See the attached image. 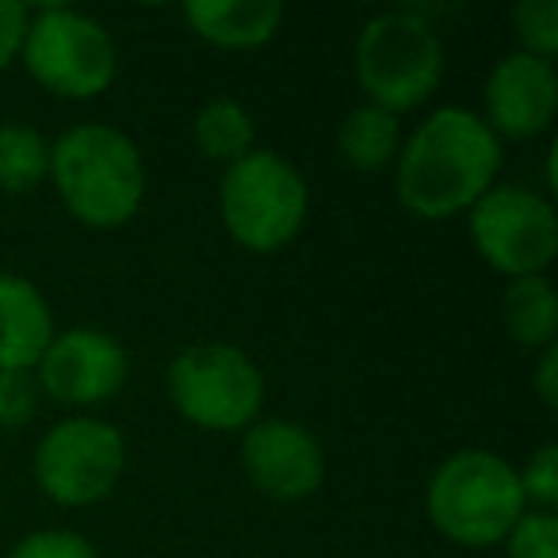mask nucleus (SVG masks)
<instances>
[{
	"label": "nucleus",
	"instance_id": "obj_16",
	"mask_svg": "<svg viewBox=\"0 0 558 558\" xmlns=\"http://www.w3.org/2000/svg\"><path fill=\"white\" fill-rule=\"evenodd\" d=\"M402 142V119L372 104H360L356 111L344 116L337 131V154L356 172H383L398 161Z\"/></svg>",
	"mask_w": 558,
	"mask_h": 558
},
{
	"label": "nucleus",
	"instance_id": "obj_23",
	"mask_svg": "<svg viewBox=\"0 0 558 558\" xmlns=\"http://www.w3.org/2000/svg\"><path fill=\"white\" fill-rule=\"evenodd\" d=\"M39 413L35 372H0V428H24Z\"/></svg>",
	"mask_w": 558,
	"mask_h": 558
},
{
	"label": "nucleus",
	"instance_id": "obj_17",
	"mask_svg": "<svg viewBox=\"0 0 558 558\" xmlns=\"http://www.w3.org/2000/svg\"><path fill=\"white\" fill-rule=\"evenodd\" d=\"M192 138L207 161L233 165L248 149H256V123L245 104L230 100V96H218V100H207L199 108V116L192 123Z\"/></svg>",
	"mask_w": 558,
	"mask_h": 558
},
{
	"label": "nucleus",
	"instance_id": "obj_5",
	"mask_svg": "<svg viewBox=\"0 0 558 558\" xmlns=\"http://www.w3.org/2000/svg\"><path fill=\"white\" fill-rule=\"evenodd\" d=\"M222 226L248 253H279L303 233L311 215L306 177L276 149H248L241 161L226 165L218 184Z\"/></svg>",
	"mask_w": 558,
	"mask_h": 558
},
{
	"label": "nucleus",
	"instance_id": "obj_18",
	"mask_svg": "<svg viewBox=\"0 0 558 558\" xmlns=\"http://www.w3.org/2000/svg\"><path fill=\"white\" fill-rule=\"evenodd\" d=\"M50 142L27 123H0V192L27 195L47 180Z\"/></svg>",
	"mask_w": 558,
	"mask_h": 558
},
{
	"label": "nucleus",
	"instance_id": "obj_2",
	"mask_svg": "<svg viewBox=\"0 0 558 558\" xmlns=\"http://www.w3.org/2000/svg\"><path fill=\"white\" fill-rule=\"evenodd\" d=\"M47 177L62 207L88 230H119L146 199V161L138 142L111 123L70 126L50 146Z\"/></svg>",
	"mask_w": 558,
	"mask_h": 558
},
{
	"label": "nucleus",
	"instance_id": "obj_11",
	"mask_svg": "<svg viewBox=\"0 0 558 558\" xmlns=\"http://www.w3.org/2000/svg\"><path fill=\"white\" fill-rule=\"evenodd\" d=\"M245 478L271 501H306L326 482V448L299 421L268 417L241 433Z\"/></svg>",
	"mask_w": 558,
	"mask_h": 558
},
{
	"label": "nucleus",
	"instance_id": "obj_4",
	"mask_svg": "<svg viewBox=\"0 0 558 558\" xmlns=\"http://www.w3.org/2000/svg\"><path fill=\"white\" fill-rule=\"evenodd\" d=\"M356 81L367 104L402 119L436 96L444 81V43L417 9L372 16L356 39Z\"/></svg>",
	"mask_w": 558,
	"mask_h": 558
},
{
	"label": "nucleus",
	"instance_id": "obj_24",
	"mask_svg": "<svg viewBox=\"0 0 558 558\" xmlns=\"http://www.w3.org/2000/svg\"><path fill=\"white\" fill-rule=\"evenodd\" d=\"M27 20H32V9H27V4H20V0H0V73L20 58V43H24Z\"/></svg>",
	"mask_w": 558,
	"mask_h": 558
},
{
	"label": "nucleus",
	"instance_id": "obj_19",
	"mask_svg": "<svg viewBox=\"0 0 558 558\" xmlns=\"http://www.w3.org/2000/svg\"><path fill=\"white\" fill-rule=\"evenodd\" d=\"M512 35L520 54L555 62L558 54V0H520L512 4Z\"/></svg>",
	"mask_w": 558,
	"mask_h": 558
},
{
	"label": "nucleus",
	"instance_id": "obj_14",
	"mask_svg": "<svg viewBox=\"0 0 558 558\" xmlns=\"http://www.w3.org/2000/svg\"><path fill=\"white\" fill-rule=\"evenodd\" d=\"M184 24L218 50H256L279 35L283 4L279 0H195L184 4Z\"/></svg>",
	"mask_w": 558,
	"mask_h": 558
},
{
	"label": "nucleus",
	"instance_id": "obj_21",
	"mask_svg": "<svg viewBox=\"0 0 558 558\" xmlns=\"http://www.w3.org/2000/svg\"><path fill=\"white\" fill-rule=\"evenodd\" d=\"M505 558H558V517L527 509L505 535Z\"/></svg>",
	"mask_w": 558,
	"mask_h": 558
},
{
	"label": "nucleus",
	"instance_id": "obj_7",
	"mask_svg": "<svg viewBox=\"0 0 558 558\" xmlns=\"http://www.w3.org/2000/svg\"><path fill=\"white\" fill-rule=\"evenodd\" d=\"M169 402L187 425L207 433H245L260 421L264 375L238 344H192L169 364Z\"/></svg>",
	"mask_w": 558,
	"mask_h": 558
},
{
	"label": "nucleus",
	"instance_id": "obj_20",
	"mask_svg": "<svg viewBox=\"0 0 558 558\" xmlns=\"http://www.w3.org/2000/svg\"><path fill=\"white\" fill-rule=\"evenodd\" d=\"M520 489H524L527 509L555 512L558 509V448L555 444H539L524 466H517Z\"/></svg>",
	"mask_w": 558,
	"mask_h": 558
},
{
	"label": "nucleus",
	"instance_id": "obj_25",
	"mask_svg": "<svg viewBox=\"0 0 558 558\" xmlns=\"http://www.w3.org/2000/svg\"><path fill=\"white\" fill-rule=\"evenodd\" d=\"M532 387H535V395H539V402L547 405V410H555L558 405V344H550V349L539 352Z\"/></svg>",
	"mask_w": 558,
	"mask_h": 558
},
{
	"label": "nucleus",
	"instance_id": "obj_15",
	"mask_svg": "<svg viewBox=\"0 0 558 558\" xmlns=\"http://www.w3.org/2000/svg\"><path fill=\"white\" fill-rule=\"evenodd\" d=\"M501 318L520 349H550L558 337V291L550 276L509 279L501 295Z\"/></svg>",
	"mask_w": 558,
	"mask_h": 558
},
{
	"label": "nucleus",
	"instance_id": "obj_22",
	"mask_svg": "<svg viewBox=\"0 0 558 558\" xmlns=\"http://www.w3.org/2000/svg\"><path fill=\"white\" fill-rule=\"evenodd\" d=\"M9 558H100L93 539L70 527H43L32 532L9 550Z\"/></svg>",
	"mask_w": 558,
	"mask_h": 558
},
{
	"label": "nucleus",
	"instance_id": "obj_1",
	"mask_svg": "<svg viewBox=\"0 0 558 558\" xmlns=\"http://www.w3.org/2000/svg\"><path fill=\"white\" fill-rule=\"evenodd\" d=\"M501 161V142L478 111L456 104L436 108L402 142L395 161L398 203L425 222H448L497 184Z\"/></svg>",
	"mask_w": 558,
	"mask_h": 558
},
{
	"label": "nucleus",
	"instance_id": "obj_9",
	"mask_svg": "<svg viewBox=\"0 0 558 558\" xmlns=\"http://www.w3.org/2000/svg\"><path fill=\"white\" fill-rule=\"evenodd\" d=\"M474 253L497 276H547L558 256V215L547 195L524 184H494L466 210Z\"/></svg>",
	"mask_w": 558,
	"mask_h": 558
},
{
	"label": "nucleus",
	"instance_id": "obj_8",
	"mask_svg": "<svg viewBox=\"0 0 558 558\" xmlns=\"http://www.w3.org/2000/svg\"><path fill=\"white\" fill-rule=\"evenodd\" d=\"M126 471V440L111 421L65 417L43 433L32 474L43 497L62 509H88L111 497Z\"/></svg>",
	"mask_w": 558,
	"mask_h": 558
},
{
	"label": "nucleus",
	"instance_id": "obj_12",
	"mask_svg": "<svg viewBox=\"0 0 558 558\" xmlns=\"http://www.w3.org/2000/svg\"><path fill=\"white\" fill-rule=\"evenodd\" d=\"M482 123L494 131V138L532 142L550 131L558 111V70L555 62H543L532 54H505L489 70L482 88Z\"/></svg>",
	"mask_w": 558,
	"mask_h": 558
},
{
	"label": "nucleus",
	"instance_id": "obj_6",
	"mask_svg": "<svg viewBox=\"0 0 558 558\" xmlns=\"http://www.w3.org/2000/svg\"><path fill=\"white\" fill-rule=\"evenodd\" d=\"M20 62L47 93L62 100H96L116 85L119 50L96 16L65 4H47L32 9Z\"/></svg>",
	"mask_w": 558,
	"mask_h": 558
},
{
	"label": "nucleus",
	"instance_id": "obj_13",
	"mask_svg": "<svg viewBox=\"0 0 558 558\" xmlns=\"http://www.w3.org/2000/svg\"><path fill=\"white\" fill-rule=\"evenodd\" d=\"M54 333L47 295L32 279L0 271V372H35Z\"/></svg>",
	"mask_w": 558,
	"mask_h": 558
},
{
	"label": "nucleus",
	"instance_id": "obj_10",
	"mask_svg": "<svg viewBox=\"0 0 558 558\" xmlns=\"http://www.w3.org/2000/svg\"><path fill=\"white\" fill-rule=\"evenodd\" d=\"M131 379V356L111 333L93 326H73L50 337L35 364L39 395L73 410H93L119 395Z\"/></svg>",
	"mask_w": 558,
	"mask_h": 558
},
{
	"label": "nucleus",
	"instance_id": "obj_3",
	"mask_svg": "<svg viewBox=\"0 0 558 558\" xmlns=\"http://www.w3.org/2000/svg\"><path fill=\"white\" fill-rule=\"evenodd\" d=\"M428 524L459 547H497L527 512L517 466L486 448H463L425 486Z\"/></svg>",
	"mask_w": 558,
	"mask_h": 558
}]
</instances>
